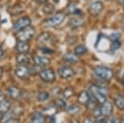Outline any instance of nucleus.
I'll return each instance as SVG.
<instances>
[{
    "instance_id": "1",
    "label": "nucleus",
    "mask_w": 124,
    "mask_h": 123,
    "mask_svg": "<svg viewBox=\"0 0 124 123\" xmlns=\"http://www.w3.org/2000/svg\"><path fill=\"white\" fill-rule=\"evenodd\" d=\"M89 92L93 96H94L98 103L103 104L106 101V93L107 89L105 87L98 85H91L89 87Z\"/></svg>"
},
{
    "instance_id": "2",
    "label": "nucleus",
    "mask_w": 124,
    "mask_h": 123,
    "mask_svg": "<svg viewBox=\"0 0 124 123\" xmlns=\"http://www.w3.org/2000/svg\"><path fill=\"white\" fill-rule=\"evenodd\" d=\"M93 74L97 78L103 81L110 80L114 76L113 71L109 67L98 66L94 67L93 69Z\"/></svg>"
},
{
    "instance_id": "3",
    "label": "nucleus",
    "mask_w": 124,
    "mask_h": 123,
    "mask_svg": "<svg viewBox=\"0 0 124 123\" xmlns=\"http://www.w3.org/2000/svg\"><path fill=\"white\" fill-rule=\"evenodd\" d=\"M36 31L33 27L29 26L26 29L21 30V31L17 32L16 35V37L19 41H27L31 40V39L35 36Z\"/></svg>"
},
{
    "instance_id": "4",
    "label": "nucleus",
    "mask_w": 124,
    "mask_h": 123,
    "mask_svg": "<svg viewBox=\"0 0 124 123\" xmlns=\"http://www.w3.org/2000/svg\"><path fill=\"white\" fill-rule=\"evenodd\" d=\"M65 18H66V15L63 12H58L52 17L46 20L44 22V24L46 27H57L64 21Z\"/></svg>"
},
{
    "instance_id": "5",
    "label": "nucleus",
    "mask_w": 124,
    "mask_h": 123,
    "mask_svg": "<svg viewBox=\"0 0 124 123\" xmlns=\"http://www.w3.org/2000/svg\"><path fill=\"white\" fill-rule=\"evenodd\" d=\"M40 79L45 83H53L56 80L55 71L52 68H45L39 71Z\"/></svg>"
},
{
    "instance_id": "6",
    "label": "nucleus",
    "mask_w": 124,
    "mask_h": 123,
    "mask_svg": "<svg viewBox=\"0 0 124 123\" xmlns=\"http://www.w3.org/2000/svg\"><path fill=\"white\" fill-rule=\"evenodd\" d=\"M31 23L32 20L29 16H23L16 20L13 24V29L16 32L21 31V30L31 26Z\"/></svg>"
},
{
    "instance_id": "7",
    "label": "nucleus",
    "mask_w": 124,
    "mask_h": 123,
    "mask_svg": "<svg viewBox=\"0 0 124 123\" xmlns=\"http://www.w3.org/2000/svg\"><path fill=\"white\" fill-rule=\"evenodd\" d=\"M58 74L61 79L68 80V79H71L75 75V71L73 68H71L69 66H62L58 69Z\"/></svg>"
},
{
    "instance_id": "8",
    "label": "nucleus",
    "mask_w": 124,
    "mask_h": 123,
    "mask_svg": "<svg viewBox=\"0 0 124 123\" xmlns=\"http://www.w3.org/2000/svg\"><path fill=\"white\" fill-rule=\"evenodd\" d=\"M15 75L20 80H25L30 75V70L25 65H19L15 70Z\"/></svg>"
},
{
    "instance_id": "9",
    "label": "nucleus",
    "mask_w": 124,
    "mask_h": 123,
    "mask_svg": "<svg viewBox=\"0 0 124 123\" xmlns=\"http://www.w3.org/2000/svg\"><path fill=\"white\" fill-rule=\"evenodd\" d=\"M103 8H104V5L103 3L101 1H94L90 4L88 7V11L92 15L97 16L101 12Z\"/></svg>"
},
{
    "instance_id": "10",
    "label": "nucleus",
    "mask_w": 124,
    "mask_h": 123,
    "mask_svg": "<svg viewBox=\"0 0 124 123\" xmlns=\"http://www.w3.org/2000/svg\"><path fill=\"white\" fill-rule=\"evenodd\" d=\"M33 62H34V64L36 65L37 66L45 67L50 64L51 59L46 56H40V55H37V56L33 57Z\"/></svg>"
},
{
    "instance_id": "11",
    "label": "nucleus",
    "mask_w": 124,
    "mask_h": 123,
    "mask_svg": "<svg viewBox=\"0 0 124 123\" xmlns=\"http://www.w3.org/2000/svg\"><path fill=\"white\" fill-rule=\"evenodd\" d=\"M100 109H101V114L103 116H105V117H109V116H111L112 113H113L114 105L111 102L106 101V102L101 104V106L100 107Z\"/></svg>"
},
{
    "instance_id": "12",
    "label": "nucleus",
    "mask_w": 124,
    "mask_h": 123,
    "mask_svg": "<svg viewBox=\"0 0 124 123\" xmlns=\"http://www.w3.org/2000/svg\"><path fill=\"white\" fill-rule=\"evenodd\" d=\"M8 96L13 100H19L22 96V92L17 86H10L8 88Z\"/></svg>"
},
{
    "instance_id": "13",
    "label": "nucleus",
    "mask_w": 124,
    "mask_h": 123,
    "mask_svg": "<svg viewBox=\"0 0 124 123\" xmlns=\"http://www.w3.org/2000/svg\"><path fill=\"white\" fill-rule=\"evenodd\" d=\"M91 98V94L89 91H83L79 94L78 97H77V101L80 104L83 105H87L88 103L89 102Z\"/></svg>"
},
{
    "instance_id": "14",
    "label": "nucleus",
    "mask_w": 124,
    "mask_h": 123,
    "mask_svg": "<svg viewBox=\"0 0 124 123\" xmlns=\"http://www.w3.org/2000/svg\"><path fill=\"white\" fill-rule=\"evenodd\" d=\"M30 59L31 58L28 53H19L16 58V61L19 65H25V66L30 62Z\"/></svg>"
},
{
    "instance_id": "15",
    "label": "nucleus",
    "mask_w": 124,
    "mask_h": 123,
    "mask_svg": "<svg viewBox=\"0 0 124 123\" xmlns=\"http://www.w3.org/2000/svg\"><path fill=\"white\" fill-rule=\"evenodd\" d=\"M51 34L48 32H43L41 34L38 35L37 38V42L39 45H45V44L50 42V41L51 40Z\"/></svg>"
},
{
    "instance_id": "16",
    "label": "nucleus",
    "mask_w": 124,
    "mask_h": 123,
    "mask_svg": "<svg viewBox=\"0 0 124 123\" xmlns=\"http://www.w3.org/2000/svg\"><path fill=\"white\" fill-rule=\"evenodd\" d=\"M66 111H67V114H69L71 116H76V115H78L80 113L81 107L76 104H72L67 108Z\"/></svg>"
},
{
    "instance_id": "17",
    "label": "nucleus",
    "mask_w": 124,
    "mask_h": 123,
    "mask_svg": "<svg viewBox=\"0 0 124 123\" xmlns=\"http://www.w3.org/2000/svg\"><path fill=\"white\" fill-rule=\"evenodd\" d=\"M16 50L19 53H28L29 51L30 45L27 41H19L16 43Z\"/></svg>"
},
{
    "instance_id": "18",
    "label": "nucleus",
    "mask_w": 124,
    "mask_h": 123,
    "mask_svg": "<svg viewBox=\"0 0 124 123\" xmlns=\"http://www.w3.org/2000/svg\"><path fill=\"white\" fill-rule=\"evenodd\" d=\"M31 123H46V117L44 113L41 112L34 113L32 117Z\"/></svg>"
},
{
    "instance_id": "19",
    "label": "nucleus",
    "mask_w": 124,
    "mask_h": 123,
    "mask_svg": "<svg viewBox=\"0 0 124 123\" xmlns=\"http://www.w3.org/2000/svg\"><path fill=\"white\" fill-rule=\"evenodd\" d=\"M11 104L8 99H3L0 101V113H7L11 109Z\"/></svg>"
},
{
    "instance_id": "20",
    "label": "nucleus",
    "mask_w": 124,
    "mask_h": 123,
    "mask_svg": "<svg viewBox=\"0 0 124 123\" xmlns=\"http://www.w3.org/2000/svg\"><path fill=\"white\" fill-rule=\"evenodd\" d=\"M63 59L70 63H77L79 62V58L74 54V53H67L64 54Z\"/></svg>"
},
{
    "instance_id": "21",
    "label": "nucleus",
    "mask_w": 124,
    "mask_h": 123,
    "mask_svg": "<svg viewBox=\"0 0 124 123\" xmlns=\"http://www.w3.org/2000/svg\"><path fill=\"white\" fill-rule=\"evenodd\" d=\"M75 95L74 89L71 87H67L65 89H63L61 92V97H62L64 100H67L71 98Z\"/></svg>"
},
{
    "instance_id": "22",
    "label": "nucleus",
    "mask_w": 124,
    "mask_h": 123,
    "mask_svg": "<svg viewBox=\"0 0 124 123\" xmlns=\"http://www.w3.org/2000/svg\"><path fill=\"white\" fill-rule=\"evenodd\" d=\"M14 118L13 111H8L7 113H2V117H0V123H8Z\"/></svg>"
},
{
    "instance_id": "23",
    "label": "nucleus",
    "mask_w": 124,
    "mask_h": 123,
    "mask_svg": "<svg viewBox=\"0 0 124 123\" xmlns=\"http://www.w3.org/2000/svg\"><path fill=\"white\" fill-rule=\"evenodd\" d=\"M114 104L118 109L124 110V96L121 95H118L114 98Z\"/></svg>"
},
{
    "instance_id": "24",
    "label": "nucleus",
    "mask_w": 124,
    "mask_h": 123,
    "mask_svg": "<svg viewBox=\"0 0 124 123\" xmlns=\"http://www.w3.org/2000/svg\"><path fill=\"white\" fill-rule=\"evenodd\" d=\"M87 52H88V49L85 45H77L74 50V54L76 55H77L78 57L81 56V55L85 54Z\"/></svg>"
},
{
    "instance_id": "25",
    "label": "nucleus",
    "mask_w": 124,
    "mask_h": 123,
    "mask_svg": "<svg viewBox=\"0 0 124 123\" xmlns=\"http://www.w3.org/2000/svg\"><path fill=\"white\" fill-rule=\"evenodd\" d=\"M50 98V93L46 91H41L37 94V100L40 102H44L46 101Z\"/></svg>"
},
{
    "instance_id": "26",
    "label": "nucleus",
    "mask_w": 124,
    "mask_h": 123,
    "mask_svg": "<svg viewBox=\"0 0 124 123\" xmlns=\"http://www.w3.org/2000/svg\"><path fill=\"white\" fill-rule=\"evenodd\" d=\"M83 23H84L83 19L80 17H78V15L76 16V17H74V18H72V19H71V20H70V24L74 27L80 26V25L83 24Z\"/></svg>"
},
{
    "instance_id": "27",
    "label": "nucleus",
    "mask_w": 124,
    "mask_h": 123,
    "mask_svg": "<svg viewBox=\"0 0 124 123\" xmlns=\"http://www.w3.org/2000/svg\"><path fill=\"white\" fill-rule=\"evenodd\" d=\"M54 11V7L52 4H45L42 7V12L46 15H50Z\"/></svg>"
},
{
    "instance_id": "28",
    "label": "nucleus",
    "mask_w": 124,
    "mask_h": 123,
    "mask_svg": "<svg viewBox=\"0 0 124 123\" xmlns=\"http://www.w3.org/2000/svg\"><path fill=\"white\" fill-rule=\"evenodd\" d=\"M55 104L57 107H60L62 109H66L67 107L66 100H64L62 97H60V98H58L57 100H55Z\"/></svg>"
},
{
    "instance_id": "29",
    "label": "nucleus",
    "mask_w": 124,
    "mask_h": 123,
    "mask_svg": "<svg viewBox=\"0 0 124 123\" xmlns=\"http://www.w3.org/2000/svg\"><path fill=\"white\" fill-rule=\"evenodd\" d=\"M56 107H57L56 105H54V106H48V107H46L43 111L44 115H45V114H47V115L54 114L55 111H56Z\"/></svg>"
},
{
    "instance_id": "30",
    "label": "nucleus",
    "mask_w": 124,
    "mask_h": 123,
    "mask_svg": "<svg viewBox=\"0 0 124 123\" xmlns=\"http://www.w3.org/2000/svg\"><path fill=\"white\" fill-rule=\"evenodd\" d=\"M121 45H122V44L118 40L114 41L111 44V49H112V50H118V49L121 47Z\"/></svg>"
},
{
    "instance_id": "31",
    "label": "nucleus",
    "mask_w": 124,
    "mask_h": 123,
    "mask_svg": "<svg viewBox=\"0 0 124 123\" xmlns=\"http://www.w3.org/2000/svg\"><path fill=\"white\" fill-rule=\"evenodd\" d=\"M7 57V52L5 49L3 48V45L0 43V60H3Z\"/></svg>"
},
{
    "instance_id": "32",
    "label": "nucleus",
    "mask_w": 124,
    "mask_h": 123,
    "mask_svg": "<svg viewBox=\"0 0 124 123\" xmlns=\"http://www.w3.org/2000/svg\"><path fill=\"white\" fill-rule=\"evenodd\" d=\"M95 123H108V122L105 118V116L101 115L97 117H95Z\"/></svg>"
},
{
    "instance_id": "33",
    "label": "nucleus",
    "mask_w": 124,
    "mask_h": 123,
    "mask_svg": "<svg viewBox=\"0 0 124 123\" xmlns=\"http://www.w3.org/2000/svg\"><path fill=\"white\" fill-rule=\"evenodd\" d=\"M40 50H41L43 54H51V53H54V51L52 50H50V49H49V48H46V47L41 48Z\"/></svg>"
},
{
    "instance_id": "34",
    "label": "nucleus",
    "mask_w": 124,
    "mask_h": 123,
    "mask_svg": "<svg viewBox=\"0 0 124 123\" xmlns=\"http://www.w3.org/2000/svg\"><path fill=\"white\" fill-rule=\"evenodd\" d=\"M109 123H118V122H117V120H116V118L114 117H109Z\"/></svg>"
},
{
    "instance_id": "35",
    "label": "nucleus",
    "mask_w": 124,
    "mask_h": 123,
    "mask_svg": "<svg viewBox=\"0 0 124 123\" xmlns=\"http://www.w3.org/2000/svg\"><path fill=\"white\" fill-rule=\"evenodd\" d=\"M83 123H93V122L90 119V118H88L87 117V118H85V119L84 120Z\"/></svg>"
},
{
    "instance_id": "36",
    "label": "nucleus",
    "mask_w": 124,
    "mask_h": 123,
    "mask_svg": "<svg viewBox=\"0 0 124 123\" xmlns=\"http://www.w3.org/2000/svg\"><path fill=\"white\" fill-rule=\"evenodd\" d=\"M36 1L37 2V3H46L48 0H36Z\"/></svg>"
},
{
    "instance_id": "37",
    "label": "nucleus",
    "mask_w": 124,
    "mask_h": 123,
    "mask_svg": "<svg viewBox=\"0 0 124 123\" xmlns=\"http://www.w3.org/2000/svg\"><path fill=\"white\" fill-rule=\"evenodd\" d=\"M3 69L2 66H0V79H1L2 76H3Z\"/></svg>"
},
{
    "instance_id": "38",
    "label": "nucleus",
    "mask_w": 124,
    "mask_h": 123,
    "mask_svg": "<svg viewBox=\"0 0 124 123\" xmlns=\"http://www.w3.org/2000/svg\"><path fill=\"white\" fill-rule=\"evenodd\" d=\"M119 123H124V114L121 116V117H120V122H119Z\"/></svg>"
},
{
    "instance_id": "39",
    "label": "nucleus",
    "mask_w": 124,
    "mask_h": 123,
    "mask_svg": "<svg viewBox=\"0 0 124 123\" xmlns=\"http://www.w3.org/2000/svg\"><path fill=\"white\" fill-rule=\"evenodd\" d=\"M70 123H79V121H77V120H72L70 122Z\"/></svg>"
},
{
    "instance_id": "40",
    "label": "nucleus",
    "mask_w": 124,
    "mask_h": 123,
    "mask_svg": "<svg viewBox=\"0 0 124 123\" xmlns=\"http://www.w3.org/2000/svg\"><path fill=\"white\" fill-rule=\"evenodd\" d=\"M2 96H3V92H2V91L0 90V99L2 98Z\"/></svg>"
},
{
    "instance_id": "41",
    "label": "nucleus",
    "mask_w": 124,
    "mask_h": 123,
    "mask_svg": "<svg viewBox=\"0 0 124 123\" xmlns=\"http://www.w3.org/2000/svg\"><path fill=\"white\" fill-rule=\"evenodd\" d=\"M53 1L55 3H59V1H60V0H53Z\"/></svg>"
},
{
    "instance_id": "42",
    "label": "nucleus",
    "mask_w": 124,
    "mask_h": 123,
    "mask_svg": "<svg viewBox=\"0 0 124 123\" xmlns=\"http://www.w3.org/2000/svg\"><path fill=\"white\" fill-rule=\"evenodd\" d=\"M118 1L119 2V3H124V0H118Z\"/></svg>"
},
{
    "instance_id": "43",
    "label": "nucleus",
    "mask_w": 124,
    "mask_h": 123,
    "mask_svg": "<svg viewBox=\"0 0 124 123\" xmlns=\"http://www.w3.org/2000/svg\"><path fill=\"white\" fill-rule=\"evenodd\" d=\"M123 9H124V3H123Z\"/></svg>"
}]
</instances>
